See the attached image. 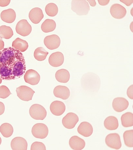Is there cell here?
I'll return each instance as SVG.
<instances>
[{"mask_svg":"<svg viewBox=\"0 0 133 150\" xmlns=\"http://www.w3.org/2000/svg\"><path fill=\"white\" fill-rule=\"evenodd\" d=\"M29 17L33 23L37 24L41 22L44 18V14L42 10L38 7L32 9L29 13Z\"/></svg>","mask_w":133,"mask_h":150,"instance_id":"d6986e66","label":"cell"},{"mask_svg":"<svg viewBox=\"0 0 133 150\" xmlns=\"http://www.w3.org/2000/svg\"><path fill=\"white\" fill-rule=\"evenodd\" d=\"M10 2V0H0V6L6 7L9 5Z\"/></svg>","mask_w":133,"mask_h":150,"instance_id":"836d02e7","label":"cell"},{"mask_svg":"<svg viewBox=\"0 0 133 150\" xmlns=\"http://www.w3.org/2000/svg\"><path fill=\"white\" fill-rule=\"evenodd\" d=\"M31 117L36 120H44L46 117L47 112L44 107L39 104H34L29 110Z\"/></svg>","mask_w":133,"mask_h":150,"instance_id":"3957f363","label":"cell"},{"mask_svg":"<svg viewBox=\"0 0 133 150\" xmlns=\"http://www.w3.org/2000/svg\"><path fill=\"white\" fill-rule=\"evenodd\" d=\"M50 110L53 115L56 116H60L65 112L66 106L62 101H55L50 104Z\"/></svg>","mask_w":133,"mask_h":150,"instance_id":"5bb4252c","label":"cell"},{"mask_svg":"<svg viewBox=\"0 0 133 150\" xmlns=\"http://www.w3.org/2000/svg\"><path fill=\"white\" fill-rule=\"evenodd\" d=\"M40 79L39 74L38 72L33 69H29L26 71L24 75V79L25 82L32 85L38 84Z\"/></svg>","mask_w":133,"mask_h":150,"instance_id":"30bf717a","label":"cell"},{"mask_svg":"<svg viewBox=\"0 0 133 150\" xmlns=\"http://www.w3.org/2000/svg\"><path fill=\"white\" fill-rule=\"evenodd\" d=\"M79 120L78 115L74 112H70L63 118L62 124L65 128L70 129L75 127Z\"/></svg>","mask_w":133,"mask_h":150,"instance_id":"52a82bcc","label":"cell"},{"mask_svg":"<svg viewBox=\"0 0 133 150\" xmlns=\"http://www.w3.org/2000/svg\"><path fill=\"white\" fill-rule=\"evenodd\" d=\"M104 125L106 129L108 130H116L119 127L118 120L115 117L108 116L105 120Z\"/></svg>","mask_w":133,"mask_h":150,"instance_id":"44dd1931","label":"cell"},{"mask_svg":"<svg viewBox=\"0 0 133 150\" xmlns=\"http://www.w3.org/2000/svg\"><path fill=\"white\" fill-rule=\"evenodd\" d=\"M49 52L47 51L43 47L37 48L34 51V56L37 60L41 61L46 59Z\"/></svg>","mask_w":133,"mask_h":150,"instance_id":"4316f807","label":"cell"},{"mask_svg":"<svg viewBox=\"0 0 133 150\" xmlns=\"http://www.w3.org/2000/svg\"><path fill=\"white\" fill-rule=\"evenodd\" d=\"M10 146L13 150H27L28 143L24 138L18 137L13 139Z\"/></svg>","mask_w":133,"mask_h":150,"instance_id":"9a60e30c","label":"cell"},{"mask_svg":"<svg viewBox=\"0 0 133 150\" xmlns=\"http://www.w3.org/2000/svg\"><path fill=\"white\" fill-rule=\"evenodd\" d=\"M71 6L72 10L79 16L86 15L90 10L88 3L85 0H73Z\"/></svg>","mask_w":133,"mask_h":150,"instance_id":"7a4b0ae2","label":"cell"},{"mask_svg":"<svg viewBox=\"0 0 133 150\" xmlns=\"http://www.w3.org/2000/svg\"><path fill=\"white\" fill-rule=\"evenodd\" d=\"M45 11L46 14L49 16L54 17L57 15L58 10L56 4L50 3L47 5Z\"/></svg>","mask_w":133,"mask_h":150,"instance_id":"f546056e","label":"cell"},{"mask_svg":"<svg viewBox=\"0 0 133 150\" xmlns=\"http://www.w3.org/2000/svg\"><path fill=\"white\" fill-rule=\"evenodd\" d=\"M120 1L123 3L125 4L127 6H129L132 4L133 3V0H130V1H123V0H120Z\"/></svg>","mask_w":133,"mask_h":150,"instance_id":"8d00e7d4","label":"cell"},{"mask_svg":"<svg viewBox=\"0 0 133 150\" xmlns=\"http://www.w3.org/2000/svg\"><path fill=\"white\" fill-rule=\"evenodd\" d=\"M55 77L58 82L62 83H66L70 79V75L67 70L65 69H62L56 72L55 74Z\"/></svg>","mask_w":133,"mask_h":150,"instance_id":"7402d4cb","label":"cell"},{"mask_svg":"<svg viewBox=\"0 0 133 150\" xmlns=\"http://www.w3.org/2000/svg\"><path fill=\"white\" fill-rule=\"evenodd\" d=\"M124 144L129 148L133 147V130H126L123 134Z\"/></svg>","mask_w":133,"mask_h":150,"instance_id":"f1b7e54d","label":"cell"},{"mask_svg":"<svg viewBox=\"0 0 133 150\" xmlns=\"http://www.w3.org/2000/svg\"><path fill=\"white\" fill-rule=\"evenodd\" d=\"M64 56L62 52H57L50 55L49 58V62L50 65L54 67L62 66L64 62Z\"/></svg>","mask_w":133,"mask_h":150,"instance_id":"4fadbf2b","label":"cell"},{"mask_svg":"<svg viewBox=\"0 0 133 150\" xmlns=\"http://www.w3.org/2000/svg\"><path fill=\"white\" fill-rule=\"evenodd\" d=\"M2 82V79L0 77V84H1Z\"/></svg>","mask_w":133,"mask_h":150,"instance_id":"ab89813d","label":"cell"},{"mask_svg":"<svg viewBox=\"0 0 133 150\" xmlns=\"http://www.w3.org/2000/svg\"><path fill=\"white\" fill-rule=\"evenodd\" d=\"M44 42L48 49L52 50L56 49L60 47L61 40L59 36L57 35L53 34L45 37Z\"/></svg>","mask_w":133,"mask_h":150,"instance_id":"9c48e42d","label":"cell"},{"mask_svg":"<svg viewBox=\"0 0 133 150\" xmlns=\"http://www.w3.org/2000/svg\"><path fill=\"white\" fill-rule=\"evenodd\" d=\"M110 13L113 18L117 19H121L126 15L127 10L122 5L119 4H114L111 6Z\"/></svg>","mask_w":133,"mask_h":150,"instance_id":"8fae6325","label":"cell"},{"mask_svg":"<svg viewBox=\"0 0 133 150\" xmlns=\"http://www.w3.org/2000/svg\"><path fill=\"white\" fill-rule=\"evenodd\" d=\"M1 142H2L1 139V137H0V145H1Z\"/></svg>","mask_w":133,"mask_h":150,"instance_id":"60d3db41","label":"cell"},{"mask_svg":"<svg viewBox=\"0 0 133 150\" xmlns=\"http://www.w3.org/2000/svg\"><path fill=\"white\" fill-rule=\"evenodd\" d=\"M129 106V101L123 97L116 98L113 101V108L116 112H121L125 110Z\"/></svg>","mask_w":133,"mask_h":150,"instance_id":"7c38bea8","label":"cell"},{"mask_svg":"<svg viewBox=\"0 0 133 150\" xmlns=\"http://www.w3.org/2000/svg\"><path fill=\"white\" fill-rule=\"evenodd\" d=\"M5 110L4 104L3 103L0 102V116L4 113Z\"/></svg>","mask_w":133,"mask_h":150,"instance_id":"d590c367","label":"cell"},{"mask_svg":"<svg viewBox=\"0 0 133 150\" xmlns=\"http://www.w3.org/2000/svg\"><path fill=\"white\" fill-rule=\"evenodd\" d=\"M2 21L7 23H12L15 21L16 15L15 11L12 9H9L3 11L1 15Z\"/></svg>","mask_w":133,"mask_h":150,"instance_id":"ffe728a7","label":"cell"},{"mask_svg":"<svg viewBox=\"0 0 133 150\" xmlns=\"http://www.w3.org/2000/svg\"><path fill=\"white\" fill-rule=\"evenodd\" d=\"M88 1L91 6L92 7H94L96 5L97 3L95 0H93V1H89V0H88Z\"/></svg>","mask_w":133,"mask_h":150,"instance_id":"f35d334b","label":"cell"},{"mask_svg":"<svg viewBox=\"0 0 133 150\" xmlns=\"http://www.w3.org/2000/svg\"><path fill=\"white\" fill-rule=\"evenodd\" d=\"M77 130L80 134L84 137H88L92 135L93 132V128L90 123L84 122L79 125Z\"/></svg>","mask_w":133,"mask_h":150,"instance_id":"ac0fdd59","label":"cell"},{"mask_svg":"<svg viewBox=\"0 0 133 150\" xmlns=\"http://www.w3.org/2000/svg\"><path fill=\"white\" fill-rule=\"evenodd\" d=\"M26 71L25 58L19 50L10 47L0 52V77L2 79H20Z\"/></svg>","mask_w":133,"mask_h":150,"instance_id":"6da1fadb","label":"cell"},{"mask_svg":"<svg viewBox=\"0 0 133 150\" xmlns=\"http://www.w3.org/2000/svg\"><path fill=\"white\" fill-rule=\"evenodd\" d=\"M105 142L106 145L112 149L118 150L122 146L120 136L118 133L109 134L106 137Z\"/></svg>","mask_w":133,"mask_h":150,"instance_id":"277c9868","label":"cell"},{"mask_svg":"<svg viewBox=\"0 0 133 150\" xmlns=\"http://www.w3.org/2000/svg\"><path fill=\"white\" fill-rule=\"evenodd\" d=\"M69 144L73 150H81L84 148L86 143L83 139L78 136H74L69 140Z\"/></svg>","mask_w":133,"mask_h":150,"instance_id":"e0dca14e","label":"cell"},{"mask_svg":"<svg viewBox=\"0 0 133 150\" xmlns=\"http://www.w3.org/2000/svg\"><path fill=\"white\" fill-rule=\"evenodd\" d=\"M17 33L24 37L28 36L32 31L31 25L26 20H22L18 21L15 28Z\"/></svg>","mask_w":133,"mask_h":150,"instance_id":"ba28073f","label":"cell"},{"mask_svg":"<svg viewBox=\"0 0 133 150\" xmlns=\"http://www.w3.org/2000/svg\"><path fill=\"white\" fill-rule=\"evenodd\" d=\"M0 132L5 138H9L11 136L14 132L12 126L9 123H5L0 127Z\"/></svg>","mask_w":133,"mask_h":150,"instance_id":"484cf974","label":"cell"},{"mask_svg":"<svg viewBox=\"0 0 133 150\" xmlns=\"http://www.w3.org/2000/svg\"><path fill=\"white\" fill-rule=\"evenodd\" d=\"M32 133L34 137L44 139L48 134L49 129L46 125L38 123L34 125L32 128Z\"/></svg>","mask_w":133,"mask_h":150,"instance_id":"8992f818","label":"cell"},{"mask_svg":"<svg viewBox=\"0 0 133 150\" xmlns=\"http://www.w3.org/2000/svg\"><path fill=\"white\" fill-rule=\"evenodd\" d=\"M14 35L12 29L9 26L2 25L0 26V37L2 38L9 39Z\"/></svg>","mask_w":133,"mask_h":150,"instance_id":"83f0119b","label":"cell"},{"mask_svg":"<svg viewBox=\"0 0 133 150\" xmlns=\"http://www.w3.org/2000/svg\"><path fill=\"white\" fill-rule=\"evenodd\" d=\"M54 94L56 97L66 100L70 97V91L67 87L59 85L54 88Z\"/></svg>","mask_w":133,"mask_h":150,"instance_id":"2e32d148","label":"cell"},{"mask_svg":"<svg viewBox=\"0 0 133 150\" xmlns=\"http://www.w3.org/2000/svg\"><path fill=\"white\" fill-rule=\"evenodd\" d=\"M4 43L3 41L2 38L0 37V51L3 50L4 49Z\"/></svg>","mask_w":133,"mask_h":150,"instance_id":"74e56055","label":"cell"},{"mask_svg":"<svg viewBox=\"0 0 133 150\" xmlns=\"http://www.w3.org/2000/svg\"><path fill=\"white\" fill-rule=\"evenodd\" d=\"M122 125L124 127H129L133 126V114L127 112L122 115L121 117Z\"/></svg>","mask_w":133,"mask_h":150,"instance_id":"d4e9b609","label":"cell"},{"mask_svg":"<svg viewBox=\"0 0 133 150\" xmlns=\"http://www.w3.org/2000/svg\"><path fill=\"white\" fill-rule=\"evenodd\" d=\"M133 85L130 86L127 89V96L131 100L133 99Z\"/></svg>","mask_w":133,"mask_h":150,"instance_id":"d6a6232c","label":"cell"},{"mask_svg":"<svg viewBox=\"0 0 133 150\" xmlns=\"http://www.w3.org/2000/svg\"><path fill=\"white\" fill-rule=\"evenodd\" d=\"M12 93L10 92L9 88L6 86L2 85L0 86V98H6Z\"/></svg>","mask_w":133,"mask_h":150,"instance_id":"4dcf8cb0","label":"cell"},{"mask_svg":"<svg viewBox=\"0 0 133 150\" xmlns=\"http://www.w3.org/2000/svg\"><path fill=\"white\" fill-rule=\"evenodd\" d=\"M98 3H99V4L102 5V6H105V5H108L110 1V0H98Z\"/></svg>","mask_w":133,"mask_h":150,"instance_id":"e575fe53","label":"cell"},{"mask_svg":"<svg viewBox=\"0 0 133 150\" xmlns=\"http://www.w3.org/2000/svg\"><path fill=\"white\" fill-rule=\"evenodd\" d=\"M16 92L21 100L25 101L32 100L35 92L31 88L26 86H21L17 88Z\"/></svg>","mask_w":133,"mask_h":150,"instance_id":"5b68a950","label":"cell"},{"mask_svg":"<svg viewBox=\"0 0 133 150\" xmlns=\"http://www.w3.org/2000/svg\"><path fill=\"white\" fill-rule=\"evenodd\" d=\"M12 46L21 52H24L27 50L29 45L25 40L18 38L13 42Z\"/></svg>","mask_w":133,"mask_h":150,"instance_id":"603a6c76","label":"cell"},{"mask_svg":"<svg viewBox=\"0 0 133 150\" xmlns=\"http://www.w3.org/2000/svg\"><path fill=\"white\" fill-rule=\"evenodd\" d=\"M56 27L55 21L52 20L47 19L45 20L41 26V29L45 33H49L54 31Z\"/></svg>","mask_w":133,"mask_h":150,"instance_id":"cb8c5ba5","label":"cell"},{"mask_svg":"<svg viewBox=\"0 0 133 150\" xmlns=\"http://www.w3.org/2000/svg\"><path fill=\"white\" fill-rule=\"evenodd\" d=\"M46 148L45 144L41 142H36L32 144L31 150H46Z\"/></svg>","mask_w":133,"mask_h":150,"instance_id":"1f68e13d","label":"cell"}]
</instances>
